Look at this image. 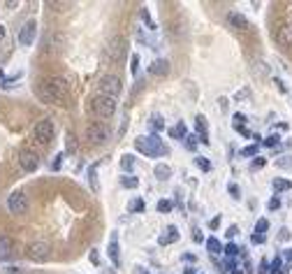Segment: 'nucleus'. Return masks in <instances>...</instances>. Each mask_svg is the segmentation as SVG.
<instances>
[{
  "mask_svg": "<svg viewBox=\"0 0 292 274\" xmlns=\"http://www.w3.org/2000/svg\"><path fill=\"white\" fill-rule=\"evenodd\" d=\"M72 84L65 77H49L37 86V96L42 102H61L70 96Z\"/></svg>",
  "mask_w": 292,
  "mask_h": 274,
  "instance_id": "obj_1",
  "label": "nucleus"
},
{
  "mask_svg": "<svg viewBox=\"0 0 292 274\" xmlns=\"http://www.w3.org/2000/svg\"><path fill=\"white\" fill-rule=\"evenodd\" d=\"M135 149L139 153H144L146 158H158V156H162V153H167L165 144H162V140L156 132H153V135H146V137H137Z\"/></svg>",
  "mask_w": 292,
  "mask_h": 274,
  "instance_id": "obj_2",
  "label": "nucleus"
},
{
  "mask_svg": "<svg viewBox=\"0 0 292 274\" xmlns=\"http://www.w3.org/2000/svg\"><path fill=\"white\" fill-rule=\"evenodd\" d=\"M121 91H123V84H121V79H118L116 75H105V77H100V81H98V86H95V96L116 98V100H118Z\"/></svg>",
  "mask_w": 292,
  "mask_h": 274,
  "instance_id": "obj_3",
  "label": "nucleus"
},
{
  "mask_svg": "<svg viewBox=\"0 0 292 274\" xmlns=\"http://www.w3.org/2000/svg\"><path fill=\"white\" fill-rule=\"evenodd\" d=\"M91 107L93 112H95V117L100 119H111L116 114V109H118V100L116 98H105V96H95L91 100Z\"/></svg>",
  "mask_w": 292,
  "mask_h": 274,
  "instance_id": "obj_4",
  "label": "nucleus"
},
{
  "mask_svg": "<svg viewBox=\"0 0 292 274\" xmlns=\"http://www.w3.org/2000/svg\"><path fill=\"white\" fill-rule=\"evenodd\" d=\"M105 54L111 63H121L123 58L128 56V40L123 35H114L109 40V44H107Z\"/></svg>",
  "mask_w": 292,
  "mask_h": 274,
  "instance_id": "obj_5",
  "label": "nucleus"
},
{
  "mask_svg": "<svg viewBox=\"0 0 292 274\" xmlns=\"http://www.w3.org/2000/svg\"><path fill=\"white\" fill-rule=\"evenodd\" d=\"M26 256L33 263H46L51 258V244L49 242H31L28 249H26Z\"/></svg>",
  "mask_w": 292,
  "mask_h": 274,
  "instance_id": "obj_6",
  "label": "nucleus"
},
{
  "mask_svg": "<svg viewBox=\"0 0 292 274\" xmlns=\"http://www.w3.org/2000/svg\"><path fill=\"white\" fill-rule=\"evenodd\" d=\"M54 121L51 119H42V121L35 123V130H33V135H35V140L40 144H49L51 140H54Z\"/></svg>",
  "mask_w": 292,
  "mask_h": 274,
  "instance_id": "obj_7",
  "label": "nucleus"
},
{
  "mask_svg": "<svg viewBox=\"0 0 292 274\" xmlns=\"http://www.w3.org/2000/svg\"><path fill=\"white\" fill-rule=\"evenodd\" d=\"M7 209H10V214H14V216H21V214L28 212V198H26V193L14 191V193L7 195Z\"/></svg>",
  "mask_w": 292,
  "mask_h": 274,
  "instance_id": "obj_8",
  "label": "nucleus"
},
{
  "mask_svg": "<svg viewBox=\"0 0 292 274\" xmlns=\"http://www.w3.org/2000/svg\"><path fill=\"white\" fill-rule=\"evenodd\" d=\"M86 140L91 144H95V147H100V144H105L109 140V130L102 123H91V126L86 128Z\"/></svg>",
  "mask_w": 292,
  "mask_h": 274,
  "instance_id": "obj_9",
  "label": "nucleus"
},
{
  "mask_svg": "<svg viewBox=\"0 0 292 274\" xmlns=\"http://www.w3.org/2000/svg\"><path fill=\"white\" fill-rule=\"evenodd\" d=\"M35 37H37V21L35 19L26 21V24L21 26V31H19V44L21 47H31V44H35Z\"/></svg>",
  "mask_w": 292,
  "mask_h": 274,
  "instance_id": "obj_10",
  "label": "nucleus"
},
{
  "mask_svg": "<svg viewBox=\"0 0 292 274\" xmlns=\"http://www.w3.org/2000/svg\"><path fill=\"white\" fill-rule=\"evenodd\" d=\"M19 165L23 172H35L37 168H40V156H37L35 151H31V149H21L19 151Z\"/></svg>",
  "mask_w": 292,
  "mask_h": 274,
  "instance_id": "obj_11",
  "label": "nucleus"
},
{
  "mask_svg": "<svg viewBox=\"0 0 292 274\" xmlns=\"http://www.w3.org/2000/svg\"><path fill=\"white\" fill-rule=\"evenodd\" d=\"M107 254H109V260L114 267L121 265V246H118V233L109 235V246H107Z\"/></svg>",
  "mask_w": 292,
  "mask_h": 274,
  "instance_id": "obj_12",
  "label": "nucleus"
},
{
  "mask_svg": "<svg viewBox=\"0 0 292 274\" xmlns=\"http://www.w3.org/2000/svg\"><path fill=\"white\" fill-rule=\"evenodd\" d=\"M274 37H276V42L281 47H292V24H283Z\"/></svg>",
  "mask_w": 292,
  "mask_h": 274,
  "instance_id": "obj_13",
  "label": "nucleus"
},
{
  "mask_svg": "<svg viewBox=\"0 0 292 274\" xmlns=\"http://www.w3.org/2000/svg\"><path fill=\"white\" fill-rule=\"evenodd\" d=\"M149 72H151L153 77H165V75H169V61H167V58H156V61L149 65Z\"/></svg>",
  "mask_w": 292,
  "mask_h": 274,
  "instance_id": "obj_14",
  "label": "nucleus"
},
{
  "mask_svg": "<svg viewBox=\"0 0 292 274\" xmlns=\"http://www.w3.org/2000/svg\"><path fill=\"white\" fill-rule=\"evenodd\" d=\"M227 21H230L234 28H239V31H248V28H251L248 19L244 14H239V12H230V14H227Z\"/></svg>",
  "mask_w": 292,
  "mask_h": 274,
  "instance_id": "obj_15",
  "label": "nucleus"
},
{
  "mask_svg": "<svg viewBox=\"0 0 292 274\" xmlns=\"http://www.w3.org/2000/svg\"><path fill=\"white\" fill-rule=\"evenodd\" d=\"M195 128H197V132H200V137H202V140H200L202 144H209V142H211V140H209V126H207V119L202 117V114L195 119Z\"/></svg>",
  "mask_w": 292,
  "mask_h": 274,
  "instance_id": "obj_16",
  "label": "nucleus"
},
{
  "mask_svg": "<svg viewBox=\"0 0 292 274\" xmlns=\"http://www.w3.org/2000/svg\"><path fill=\"white\" fill-rule=\"evenodd\" d=\"M12 251H14V244H12V239L5 237V235H0V260L12 258Z\"/></svg>",
  "mask_w": 292,
  "mask_h": 274,
  "instance_id": "obj_17",
  "label": "nucleus"
},
{
  "mask_svg": "<svg viewBox=\"0 0 292 274\" xmlns=\"http://www.w3.org/2000/svg\"><path fill=\"white\" fill-rule=\"evenodd\" d=\"M88 186H91L93 193L100 191V181H98V163H93L91 168H88Z\"/></svg>",
  "mask_w": 292,
  "mask_h": 274,
  "instance_id": "obj_18",
  "label": "nucleus"
},
{
  "mask_svg": "<svg viewBox=\"0 0 292 274\" xmlns=\"http://www.w3.org/2000/svg\"><path fill=\"white\" fill-rule=\"evenodd\" d=\"M177 239H179L177 225H169V228H167V235H160V239H158V242H160L162 246H167V244H174Z\"/></svg>",
  "mask_w": 292,
  "mask_h": 274,
  "instance_id": "obj_19",
  "label": "nucleus"
},
{
  "mask_svg": "<svg viewBox=\"0 0 292 274\" xmlns=\"http://www.w3.org/2000/svg\"><path fill=\"white\" fill-rule=\"evenodd\" d=\"M272 188H274V193H285V191H290L292 188V181L290 179H274L272 181Z\"/></svg>",
  "mask_w": 292,
  "mask_h": 274,
  "instance_id": "obj_20",
  "label": "nucleus"
},
{
  "mask_svg": "<svg viewBox=\"0 0 292 274\" xmlns=\"http://www.w3.org/2000/svg\"><path fill=\"white\" fill-rule=\"evenodd\" d=\"M153 174H156L160 181H165V179L172 177V168H169V165H165V163H158L156 168H153Z\"/></svg>",
  "mask_w": 292,
  "mask_h": 274,
  "instance_id": "obj_21",
  "label": "nucleus"
},
{
  "mask_svg": "<svg viewBox=\"0 0 292 274\" xmlns=\"http://www.w3.org/2000/svg\"><path fill=\"white\" fill-rule=\"evenodd\" d=\"M169 135H172V137H177V140H186V137H188V128H186V123L179 121V123H177V128H172V130H169Z\"/></svg>",
  "mask_w": 292,
  "mask_h": 274,
  "instance_id": "obj_22",
  "label": "nucleus"
},
{
  "mask_svg": "<svg viewBox=\"0 0 292 274\" xmlns=\"http://www.w3.org/2000/svg\"><path fill=\"white\" fill-rule=\"evenodd\" d=\"M46 7H51V10H56V12H67V10H72V3H61V0H49V3H46Z\"/></svg>",
  "mask_w": 292,
  "mask_h": 274,
  "instance_id": "obj_23",
  "label": "nucleus"
},
{
  "mask_svg": "<svg viewBox=\"0 0 292 274\" xmlns=\"http://www.w3.org/2000/svg\"><path fill=\"white\" fill-rule=\"evenodd\" d=\"M132 168H135V156L126 153V156L121 158V170L123 172H132Z\"/></svg>",
  "mask_w": 292,
  "mask_h": 274,
  "instance_id": "obj_24",
  "label": "nucleus"
},
{
  "mask_svg": "<svg viewBox=\"0 0 292 274\" xmlns=\"http://www.w3.org/2000/svg\"><path fill=\"white\" fill-rule=\"evenodd\" d=\"M121 186L123 188H137L139 186V179L132 177V174H126V177H121Z\"/></svg>",
  "mask_w": 292,
  "mask_h": 274,
  "instance_id": "obj_25",
  "label": "nucleus"
},
{
  "mask_svg": "<svg viewBox=\"0 0 292 274\" xmlns=\"http://www.w3.org/2000/svg\"><path fill=\"white\" fill-rule=\"evenodd\" d=\"M207 249H209V254H213V256L221 254V242H218L216 237H209L207 239Z\"/></svg>",
  "mask_w": 292,
  "mask_h": 274,
  "instance_id": "obj_26",
  "label": "nucleus"
},
{
  "mask_svg": "<svg viewBox=\"0 0 292 274\" xmlns=\"http://www.w3.org/2000/svg\"><path fill=\"white\" fill-rule=\"evenodd\" d=\"M276 168H281V170H292V156H281V158H276Z\"/></svg>",
  "mask_w": 292,
  "mask_h": 274,
  "instance_id": "obj_27",
  "label": "nucleus"
},
{
  "mask_svg": "<svg viewBox=\"0 0 292 274\" xmlns=\"http://www.w3.org/2000/svg\"><path fill=\"white\" fill-rule=\"evenodd\" d=\"M139 16H141V21L149 26V31H156V24H153V19H151V14H149V10H146V7L139 12Z\"/></svg>",
  "mask_w": 292,
  "mask_h": 274,
  "instance_id": "obj_28",
  "label": "nucleus"
},
{
  "mask_svg": "<svg viewBox=\"0 0 292 274\" xmlns=\"http://www.w3.org/2000/svg\"><path fill=\"white\" fill-rule=\"evenodd\" d=\"M239 156L244 158H251V156H257V144H251V147H244L241 151H239Z\"/></svg>",
  "mask_w": 292,
  "mask_h": 274,
  "instance_id": "obj_29",
  "label": "nucleus"
},
{
  "mask_svg": "<svg viewBox=\"0 0 292 274\" xmlns=\"http://www.w3.org/2000/svg\"><path fill=\"white\" fill-rule=\"evenodd\" d=\"M267 230H269V221H267V218H260V221L255 223V233L257 235H264Z\"/></svg>",
  "mask_w": 292,
  "mask_h": 274,
  "instance_id": "obj_30",
  "label": "nucleus"
},
{
  "mask_svg": "<svg viewBox=\"0 0 292 274\" xmlns=\"http://www.w3.org/2000/svg\"><path fill=\"white\" fill-rule=\"evenodd\" d=\"M239 251H241V249H239L234 242H230V244L225 246V256H227V258H234V256H239Z\"/></svg>",
  "mask_w": 292,
  "mask_h": 274,
  "instance_id": "obj_31",
  "label": "nucleus"
},
{
  "mask_svg": "<svg viewBox=\"0 0 292 274\" xmlns=\"http://www.w3.org/2000/svg\"><path fill=\"white\" fill-rule=\"evenodd\" d=\"M195 165L200 170H204V172H209V170H211V163H209L207 158H195Z\"/></svg>",
  "mask_w": 292,
  "mask_h": 274,
  "instance_id": "obj_32",
  "label": "nucleus"
},
{
  "mask_svg": "<svg viewBox=\"0 0 292 274\" xmlns=\"http://www.w3.org/2000/svg\"><path fill=\"white\" fill-rule=\"evenodd\" d=\"M156 209H158L160 214H167V212H172V202H169V200H160Z\"/></svg>",
  "mask_w": 292,
  "mask_h": 274,
  "instance_id": "obj_33",
  "label": "nucleus"
},
{
  "mask_svg": "<svg viewBox=\"0 0 292 274\" xmlns=\"http://www.w3.org/2000/svg\"><path fill=\"white\" fill-rule=\"evenodd\" d=\"M137 70H139V56L132 54V56H130V72H132V75H137Z\"/></svg>",
  "mask_w": 292,
  "mask_h": 274,
  "instance_id": "obj_34",
  "label": "nucleus"
},
{
  "mask_svg": "<svg viewBox=\"0 0 292 274\" xmlns=\"http://www.w3.org/2000/svg\"><path fill=\"white\" fill-rule=\"evenodd\" d=\"M276 269H283V258L281 256H276V258L272 260V265H269V272H276Z\"/></svg>",
  "mask_w": 292,
  "mask_h": 274,
  "instance_id": "obj_35",
  "label": "nucleus"
},
{
  "mask_svg": "<svg viewBox=\"0 0 292 274\" xmlns=\"http://www.w3.org/2000/svg\"><path fill=\"white\" fill-rule=\"evenodd\" d=\"M151 126H153V130H162V128H165V121H162V117H153L151 119Z\"/></svg>",
  "mask_w": 292,
  "mask_h": 274,
  "instance_id": "obj_36",
  "label": "nucleus"
},
{
  "mask_svg": "<svg viewBox=\"0 0 292 274\" xmlns=\"http://www.w3.org/2000/svg\"><path fill=\"white\" fill-rule=\"evenodd\" d=\"M278 142H281V137L278 135H269L267 140H264V147H278Z\"/></svg>",
  "mask_w": 292,
  "mask_h": 274,
  "instance_id": "obj_37",
  "label": "nucleus"
},
{
  "mask_svg": "<svg viewBox=\"0 0 292 274\" xmlns=\"http://www.w3.org/2000/svg\"><path fill=\"white\" fill-rule=\"evenodd\" d=\"M195 147H197V137H195V135H188V137H186V149L195 151Z\"/></svg>",
  "mask_w": 292,
  "mask_h": 274,
  "instance_id": "obj_38",
  "label": "nucleus"
},
{
  "mask_svg": "<svg viewBox=\"0 0 292 274\" xmlns=\"http://www.w3.org/2000/svg\"><path fill=\"white\" fill-rule=\"evenodd\" d=\"M264 165H267V161H264V158H260V156H257L255 161L251 163V168H253V170H260V168H264Z\"/></svg>",
  "mask_w": 292,
  "mask_h": 274,
  "instance_id": "obj_39",
  "label": "nucleus"
},
{
  "mask_svg": "<svg viewBox=\"0 0 292 274\" xmlns=\"http://www.w3.org/2000/svg\"><path fill=\"white\" fill-rule=\"evenodd\" d=\"M144 207H146V204H144V200H135V202L130 204V209H132V212H144Z\"/></svg>",
  "mask_w": 292,
  "mask_h": 274,
  "instance_id": "obj_40",
  "label": "nucleus"
},
{
  "mask_svg": "<svg viewBox=\"0 0 292 274\" xmlns=\"http://www.w3.org/2000/svg\"><path fill=\"white\" fill-rule=\"evenodd\" d=\"M192 242H197V244L204 242V235H202V230H200V228L192 230Z\"/></svg>",
  "mask_w": 292,
  "mask_h": 274,
  "instance_id": "obj_41",
  "label": "nucleus"
},
{
  "mask_svg": "<svg viewBox=\"0 0 292 274\" xmlns=\"http://www.w3.org/2000/svg\"><path fill=\"white\" fill-rule=\"evenodd\" d=\"M61 165H63V153H58V156H56V161L51 163V170H56V172H58V170H61Z\"/></svg>",
  "mask_w": 292,
  "mask_h": 274,
  "instance_id": "obj_42",
  "label": "nucleus"
},
{
  "mask_svg": "<svg viewBox=\"0 0 292 274\" xmlns=\"http://www.w3.org/2000/svg\"><path fill=\"white\" fill-rule=\"evenodd\" d=\"M227 193H230L232 198H239V186L237 184H230V186H227Z\"/></svg>",
  "mask_w": 292,
  "mask_h": 274,
  "instance_id": "obj_43",
  "label": "nucleus"
},
{
  "mask_svg": "<svg viewBox=\"0 0 292 274\" xmlns=\"http://www.w3.org/2000/svg\"><path fill=\"white\" fill-rule=\"evenodd\" d=\"M278 239H281V242H287V239H290V230L281 228V230H278Z\"/></svg>",
  "mask_w": 292,
  "mask_h": 274,
  "instance_id": "obj_44",
  "label": "nucleus"
},
{
  "mask_svg": "<svg viewBox=\"0 0 292 274\" xmlns=\"http://www.w3.org/2000/svg\"><path fill=\"white\" fill-rule=\"evenodd\" d=\"M267 207L272 209V212H276V209L281 207V200H278V198H272V200H269V204H267Z\"/></svg>",
  "mask_w": 292,
  "mask_h": 274,
  "instance_id": "obj_45",
  "label": "nucleus"
},
{
  "mask_svg": "<svg viewBox=\"0 0 292 274\" xmlns=\"http://www.w3.org/2000/svg\"><path fill=\"white\" fill-rule=\"evenodd\" d=\"M264 239H267V237H264V235H257V233H253L251 242H253V244H264Z\"/></svg>",
  "mask_w": 292,
  "mask_h": 274,
  "instance_id": "obj_46",
  "label": "nucleus"
},
{
  "mask_svg": "<svg viewBox=\"0 0 292 274\" xmlns=\"http://www.w3.org/2000/svg\"><path fill=\"white\" fill-rule=\"evenodd\" d=\"M88 258H91V263H93V265H100V256H98V251H95V249H91Z\"/></svg>",
  "mask_w": 292,
  "mask_h": 274,
  "instance_id": "obj_47",
  "label": "nucleus"
},
{
  "mask_svg": "<svg viewBox=\"0 0 292 274\" xmlns=\"http://www.w3.org/2000/svg\"><path fill=\"white\" fill-rule=\"evenodd\" d=\"M269 272V263H267V260H262V263H260V269H257V274H267Z\"/></svg>",
  "mask_w": 292,
  "mask_h": 274,
  "instance_id": "obj_48",
  "label": "nucleus"
},
{
  "mask_svg": "<svg viewBox=\"0 0 292 274\" xmlns=\"http://www.w3.org/2000/svg\"><path fill=\"white\" fill-rule=\"evenodd\" d=\"M218 225H221V216H216V218H211V221H209V228H211V230H216Z\"/></svg>",
  "mask_w": 292,
  "mask_h": 274,
  "instance_id": "obj_49",
  "label": "nucleus"
},
{
  "mask_svg": "<svg viewBox=\"0 0 292 274\" xmlns=\"http://www.w3.org/2000/svg\"><path fill=\"white\" fill-rule=\"evenodd\" d=\"M237 233H239V228H237V225H230V228H227V233H225V235H227V237L232 239V237H234V235H237Z\"/></svg>",
  "mask_w": 292,
  "mask_h": 274,
  "instance_id": "obj_50",
  "label": "nucleus"
},
{
  "mask_svg": "<svg viewBox=\"0 0 292 274\" xmlns=\"http://www.w3.org/2000/svg\"><path fill=\"white\" fill-rule=\"evenodd\" d=\"M274 84H276V86H278V91H281V93H287L285 84H283V81H281V79H274Z\"/></svg>",
  "mask_w": 292,
  "mask_h": 274,
  "instance_id": "obj_51",
  "label": "nucleus"
},
{
  "mask_svg": "<svg viewBox=\"0 0 292 274\" xmlns=\"http://www.w3.org/2000/svg\"><path fill=\"white\" fill-rule=\"evenodd\" d=\"M67 149H72V151H75V149H77V144H75V137H72V135H67Z\"/></svg>",
  "mask_w": 292,
  "mask_h": 274,
  "instance_id": "obj_52",
  "label": "nucleus"
},
{
  "mask_svg": "<svg viewBox=\"0 0 292 274\" xmlns=\"http://www.w3.org/2000/svg\"><path fill=\"white\" fill-rule=\"evenodd\" d=\"M5 7H10V10H14V7H19V0H7Z\"/></svg>",
  "mask_w": 292,
  "mask_h": 274,
  "instance_id": "obj_53",
  "label": "nucleus"
},
{
  "mask_svg": "<svg viewBox=\"0 0 292 274\" xmlns=\"http://www.w3.org/2000/svg\"><path fill=\"white\" fill-rule=\"evenodd\" d=\"M234 98H237V100H241V98H248V88H244V91H237V96H234Z\"/></svg>",
  "mask_w": 292,
  "mask_h": 274,
  "instance_id": "obj_54",
  "label": "nucleus"
},
{
  "mask_svg": "<svg viewBox=\"0 0 292 274\" xmlns=\"http://www.w3.org/2000/svg\"><path fill=\"white\" fill-rule=\"evenodd\" d=\"M5 274H23V272H21V269L19 267H10V269H7V272Z\"/></svg>",
  "mask_w": 292,
  "mask_h": 274,
  "instance_id": "obj_55",
  "label": "nucleus"
},
{
  "mask_svg": "<svg viewBox=\"0 0 292 274\" xmlns=\"http://www.w3.org/2000/svg\"><path fill=\"white\" fill-rule=\"evenodd\" d=\"M183 260H188V263H195V256H192V254H183Z\"/></svg>",
  "mask_w": 292,
  "mask_h": 274,
  "instance_id": "obj_56",
  "label": "nucleus"
},
{
  "mask_svg": "<svg viewBox=\"0 0 292 274\" xmlns=\"http://www.w3.org/2000/svg\"><path fill=\"white\" fill-rule=\"evenodd\" d=\"M3 40H5V26L0 24V42H3Z\"/></svg>",
  "mask_w": 292,
  "mask_h": 274,
  "instance_id": "obj_57",
  "label": "nucleus"
},
{
  "mask_svg": "<svg viewBox=\"0 0 292 274\" xmlns=\"http://www.w3.org/2000/svg\"><path fill=\"white\" fill-rule=\"evenodd\" d=\"M183 274H197V272H195V267H186L183 269Z\"/></svg>",
  "mask_w": 292,
  "mask_h": 274,
  "instance_id": "obj_58",
  "label": "nucleus"
},
{
  "mask_svg": "<svg viewBox=\"0 0 292 274\" xmlns=\"http://www.w3.org/2000/svg\"><path fill=\"white\" fill-rule=\"evenodd\" d=\"M269 274H287V267H283V269H276V272H269Z\"/></svg>",
  "mask_w": 292,
  "mask_h": 274,
  "instance_id": "obj_59",
  "label": "nucleus"
},
{
  "mask_svg": "<svg viewBox=\"0 0 292 274\" xmlns=\"http://www.w3.org/2000/svg\"><path fill=\"white\" fill-rule=\"evenodd\" d=\"M285 258H287V260H290V263H292V249H287V251H285Z\"/></svg>",
  "mask_w": 292,
  "mask_h": 274,
  "instance_id": "obj_60",
  "label": "nucleus"
},
{
  "mask_svg": "<svg viewBox=\"0 0 292 274\" xmlns=\"http://www.w3.org/2000/svg\"><path fill=\"white\" fill-rule=\"evenodd\" d=\"M135 274H149V272H144V267H135Z\"/></svg>",
  "mask_w": 292,
  "mask_h": 274,
  "instance_id": "obj_61",
  "label": "nucleus"
},
{
  "mask_svg": "<svg viewBox=\"0 0 292 274\" xmlns=\"http://www.w3.org/2000/svg\"><path fill=\"white\" fill-rule=\"evenodd\" d=\"M3 81H5V75H3V70H0V86H3Z\"/></svg>",
  "mask_w": 292,
  "mask_h": 274,
  "instance_id": "obj_62",
  "label": "nucleus"
},
{
  "mask_svg": "<svg viewBox=\"0 0 292 274\" xmlns=\"http://www.w3.org/2000/svg\"><path fill=\"white\" fill-rule=\"evenodd\" d=\"M230 274H244V272H241V269H239V267H237V269H232V272H230Z\"/></svg>",
  "mask_w": 292,
  "mask_h": 274,
  "instance_id": "obj_63",
  "label": "nucleus"
},
{
  "mask_svg": "<svg viewBox=\"0 0 292 274\" xmlns=\"http://www.w3.org/2000/svg\"><path fill=\"white\" fill-rule=\"evenodd\" d=\"M105 274H111V272H105Z\"/></svg>",
  "mask_w": 292,
  "mask_h": 274,
  "instance_id": "obj_64",
  "label": "nucleus"
}]
</instances>
